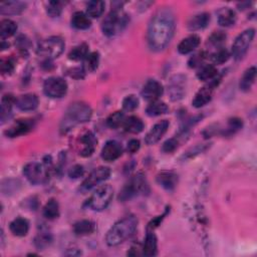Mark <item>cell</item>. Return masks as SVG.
Returning a JSON list of instances; mask_svg holds the SVG:
<instances>
[{
  "mask_svg": "<svg viewBox=\"0 0 257 257\" xmlns=\"http://www.w3.org/2000/svg\"><path fill=\"white\" fill-rule=\"evenodd\" d=\"M47 11L51 17H58L62 11V2L60 1L49 2Z\"/></svg>",
  "mask_w": 257,
  "mask_h": 257,
  "instance_id": "obj_46",
  "label": "cell"
},
{
  "mask_svg": "<svg viewBox=\"0 0 257 257\" xmlns=\"http://www.w3.org/2000/svg\"><path fill=\"white\" fill-rule=\"evenodd\" d=\"M34 127V122L32 120H18L12 127H10L5 135L9 138H16L29 133Z\"/></svg>",
  "mask_w": 257,
  "mask_h": 257,
  "instance_id": "obj_16",
  "label": "cell"
},
{
  "mask_svg": "<svg viewBox=\"0 0 257 257\" xmlns=\"http://www.w3.org/2000/svg\"><path fill=\"white\" fill-rule=\"evenodd\" d=\"M84 173V169L81 165H75L69 170V176L72 179H77Z\"/></svg>",
  "mask_w": 257,
  "mask_h": 257,
  "instance_id": "obj_50",
  "label": "cell"
},
{
  "mask_svg": "<svg viewBox=\"0 0 257 257\" xmlns=\"http://www.w3.org/2000/svg\"><path fill=\"white\" fill-rule=\"evenodd\" d=\"M26 7V4L21 1H8L0 4V13L2 15L20 14Z\"/></svg>",
  "mask_w": 257,
  "mask_h": 257,
  "instance_id": "obj_26",
  "label": "cell"
},
{
  "mask_svg": "<svg viewBox=\"0 0 257 257\" xmlns=\"http://www.w3.org/2000/svg\"><path fill=\"white\" fill-rule=\"evenodd\" d=\"M9 228H10L11 233L15 235V236L23 237V236H26V235L28 233L29 223L26 219L18 217L10 223Z\"/></svg>",
  "mask_w": 257,
  "mask_h": 257,
  "instance_id": "obj_27",
  "label": "cell"
},
{
  "mask_svg": "<svg viewBox=\"0 0 257 257\" xmlns=\"http://www.w3.org/2000/svg\"><path fill=\"white\" fill-rule=\"evenodd\" d=\"M157 183L166 190H173L178 184V175L172 171H163L157 176Z\"/></svg>",
  "mask_w": 257,
  "mask_h": 257,
  "instance_id": "obj_21",
  "label": "cell"
},
{
  "mask_svg": "<svg viewBox=\"0 0 257 257\" xmlns=\"http://www.w3.org/2000/svg\"><path fill=\"white\" fill-rule=\"evenodd\" d=\"M44 91L51 99H60L68 92V83L59 77H51L45 81Z\"/></svg>",
  "mask_w": 257,
  "mask_h": 257,
  "instance_id": "obj_10",
  "label": "cell"
},
{
  "mask_svg": "<svg viewBox=\"0 0 257 257\" xmlns=\"http://www.w3.org/2000/svg\"><path fill=\"white\" fill-rule=\"evenodd\" d=\"M214 88L215 87H213L212 84H208L206 85V87L201 88L195 95L194 100L192 101L193 106H195V108L199 109V108H202V106H204L205 104H207L212 99Z\"/></svg>",
  "mask_w": 257,
  "mask_h": 257,
  "instance_id": "obj_19",
  "label": "cell"
},
{
  "mask_svg": "<svg viewBox=\"0 0 257 257\" xmlns=\"http://www.w3.org/2000/svg\"><path fill=\"white\" fill-rule=\"evenodd\" d=\"M148 192L149 186L145 176L142 173H138L137 175L132 177L130 181L122 189L119 195V200H121L122 202H126L140 194H145V193Z\"/></svg>",
  "mask_w": 257,
  "mask_h": 257,
  "instance_id": "obj_5",
  "label": "cell"
},
{
  "mask_svg": "<svg viewBox=\"0 0 257 257\" xmlns=\"http://www.w3.org/2000/svg\"><path fill=\"white\" fill-rule=\"evenodd\" d=\"M38 98L34 94H26L20 96L16 99L15 104L17 108L21 111L28 112V111H33L38 106Z\"/></svg>",
  "mask_w": 257,
  "mask_h": 257,
  "instance_id": "obj_17",
  "label": "cell"
},
{
  "mask_svg": "<svg viewBox=\"0 0 257 257\" xmlns=\"http://www.w3.org/2000/svg\"><path fill=\"white\" fill-rule=\"evenodd\" d=\"M15 101L16 99L10 95H4L1 99V124H4L11 116V112H12V106L13 104H15Z\"/></svg>",
  "mask_w": 257,
  "mask_h": 257,
  "instance_id": "obj_28",
  "label": "cell"
},
{
  "mask_svg": "<svg viewBox=\"0 0 257 257\" xmlns=\"http://www.w3.org/2000/svg\"><path fill=\"white\" fill-rule=\"evenodd\" d=\"M100 63V54L97 51L89 53V55L83 59V71L85 73H93L95 72Z\"/></svg>",
  "mask_w": 257,
  "mask_h": 257,
  "instance_id": "obj_35",
  "label": "cell"
},
{
  "mask_svg": "<svg viewBox=\"0 0 257 257\" xmlns=\"http://www.w3.org/2000/svg\"><path fill=\"white\" fill-rule=\"evenodd\" d=\"M229 57H230L229 51L223 48H219V50H217L211 55L212 61L215 64H223L229 59Z\"/></svg>",
  "mask_w": 257,
  "mask_h": 257,
  "instance_id": "obj_41",
  "label": "cell"
},
{
  "mask_svg": "<svg viewBox=\"0 0 257 257\" xmlns=\"http://www.w3.org/2000/svg\"><path fill=\"white\" fill-rule=\"evenodd\" d=\"M243 123L242 120L238 119V118H233L230 119L228 122V126L226 128V130L224 131V134L226 135H232L234 133H236L237 131H239L240 128H242Z\"/></svg>",
  "mask_w": 257,
  "mask_h": 257,
  "instance_id": "obj_43",
  "label": "cell"
},
{
  "mask_svg": "<svg viewBox=\"0 0 257 257\" xmlns=\"http://www.w3.org/2000/svg\"><path fill=\"white\" fill-rule=\"evenodd\" d=\"M126 117L123 112H116L112 114L108 118V120H106V125H108L111 128H118L119 127L123 126Z\"/></svg>",
  "mask_w": 257,
  "mask_h": 257,
  "instance_id": "obj_40",
  "label": "cell"
},
{
  "mask_svg": "<svg viewBox=\"0 0 257 257\" xmlns=\"http://www.w3.org/2000/svg\"><path fill=\"white\" fill-rule=\"evenodd\" d=\"M51 242H52V235L51 231L47 227L42 226L34 238L35 247L39 250H45L47 247H49L51 244Z\"/></svg>",
  "mask_w": 257,
  "mask_h": 257,
  "instance_id": "obj_23",
  "label": "cell"
},
{
  "mask_svg": "<svg viewBox=\"0 0 257 257\" xmlns=\"http://www.w3.org/2000/svg\"><path fill=\"white\" fill-rule=\"evenodd\" d=\"M111 175V170L108 167H99L95 169L93 172L84 179L79 187V191L85 193L93 189L94 187L98 186L99 184L103 183L106 179H109Z\"/></svg>",
  "mask_w": 257,
  "mask_h": 257,
  "instance_id": "obj_11",
  "label": "cell"
},
{
  "mask_svg": "<svg viewBox=\"0 0 257 257\" xmlns=\"http://www.w3.org/2000/svg\"><path fill=\"white\" fill-rule=\"evenodd\" d=\"M16 44H17L18 48H19L21 51H25V52H26V51H27V49L30 47L29 40H28L26 36H24V35H21V36H19V37L17 38Z\"/></svg>",
  "mask_w": 257,
  "mask_h": 257,
  "instance_id": "obj_52",
  "label": "cell"
},
{
  "mask_svg": "<svg viewBox=\"0 0 257 257\" xmlns=\"http://www.w3.org/2000/svg\"><path fill=\"white\" fill-rule=\"evenodd\" d=\"M89 55V46L87 44H81L72 50L69 54L70 59L72 60H83L85 57Z\"/></svg>",
  "mask_w": 257,
  "mask_h": 257,
  "instance_id": "obj_39",
  "label": "cell"
},
{
  "mask_svg": "<svg viewBox=\"0 0 257 257\" xmlns=\"http://www.w3.org/2000/svg\"><path fill=\"white\" fill-rule=\"evenodd\" d=\"M92 115L93 111L88 103L82 102H76L72 103L64 113L60 122V132L66 134L76 126L89 122Z\"/></svg>",
  "mask_w": 257,
  "mask_h": 257,
  "instance_id": "obj_2",
  "label": "cell"
},
{
  "mask_svg": "<svg viewBox=\"0 0 257 257\" xmlns=\"http://www.w3.org/2000/svg\"><path fill=\"white\" fill-rule=\"evenodd\" d=\"M255 77H256V68L255 67H252L246 70L240 79V84H239L240 90L243 92H248L255 81Z\"/></svg>",
  "mask_w": 257,
  "mask_h": 257,
  "instance_id": "obj_32",
  "label": "cell"
},
{
  "mask_svg": "<svg viewBox=\"0 0 257 257\" xmlns=\"http://www.w3.org/2000/svg\"><path fill=\"white\" fill-rule=\"evenodd\" d=\"M80 143L82 145V148L79 152V155L82 157H90L93 155L95 152V149L97 146V139L95 135L91 132L85 133L81 138H80Z\"/></svg>",
  "mask_w": 257,
  "mask_h": 257,
  "instance_id": "obj_20",
  "label": "cell"
},
{
  "mask_svg": "<svg viewBox=\"0 0 257 257\" xmlns=\"http://www.w3.org/2000/svg\"><path fill=\"white\" fill-rule=\"evenodd\" d=\"M164 89L161 82L156 79H149L142 90V97L149 102L157 101L163 95Z\"/></svg>",
  "mask_w": 257,
  "mask_h": 257,
  "instance_id": "obj_13",
  "label": "cell"
},
{
  "mask_svg": "<svg viewBox=\"0 0 257 257\" xmlns=\"http://www.w3.org/2000/svg\"><path fill=\"white\" fill-rule=\"evenodd\" d=\"M95 230V223L90 220H80L74 225V232L78 236L92 234Z\"/></svg>",
  "mask_w": 257,
  "mask_h": 257,
  "instance_id": "obj_34",
  "label": "cell"
},
{
  "mask_svg": "<svg viewBox=\"0 0 257 257\" xmlns=\"http://www.w3.org/2000/svg\"><path fill=\"white\" fill-rule=\"evenodd\" d=\"M66 255H69V256H77V255H80L81 254V251L78 250V249H68V251L64 253Z\"/></svg>",
  "mask_w": 257,
  "mask_h": 257,
  "instance_id": "obj_55",
  "label": "cell"
},
{
  "mask_svg": "<svg viewBox=\"0 0 257 257\" xmlns=\"http://www.w3.org/2000/svg\"><path fill=\"white\" fill-rule=\"evenodd\" d=\"M138 227L135 216H127L115 223L106 233L105 242L109 246H117L133 236Z\"/></svg>",
  "mask_w": 257,
  "mask_h": 257,
  "instance_id": "obj_3",
  "label": "cell"
},
{
  "mask_svg": "<svg viewBox=\"0 0 257 257\" xmlns=\"http://www.w3.org/2000/svg\"><path fill=\"white\" fill-rule=\"evenodd\" d=\"M44 215L50 220L56 219L59 216V205L55 199H51L44 208Z\"/></svg>",
  "mask_w": 257,
  "mask_h": 257,
  "instance_id": "obj_37",
  "label": "cell"
},
{
  "mask_svg": "<svg viewBox=\"0 0 257 257\" xmlns=\"http://www.w3.org/2000/svg\"><path fill=\"white\" fill-rule=\"evenodd\" d=\"M169 128V122L167 120H163L158 122L156 125L152 127L151 130L148 132L145 138V143L148 146H152L158 143L162 137L166 134Z\"/></svg>",
  "mask_w": 257,
  "mask_h": 257,
  "instance_id": "obj_14",
  "label": "cell"
},
{
  "mask_svg": "<svg viewBox=\"0 0 257 257\" xmlns=\"http://www.w3.org/2000/svg\"><path fill=\"white\" fill-rule=\"evenodd\" d=\"M208 148L207 145H201V146H196L194 149H191L190 151H188L186 153V155H184V158L185 159H188V158H192V157H194L202 152H204L205 150Z\"/></svg>",
  "mask_w": 257,
  "mask_h": 257,
  "instance_id": "obj_51",
  "label": "cell"
},
{
  "mask_svg": "<svg viewBox=\"0 0 257 257\" xmlns=\"http://www.w3.org/2000/svg\"><path fill=\"white\" fill-rule=\"evenodd\" d=\"M217 77H218V72L213 64H206V66H202L197 73V77L203 81H207V80L211 81L214 78H216Z\"/></svg>",
  "mask_w": 257,
  "mask_h": 257,
  "instance_id": "obj_33",
  "label": "cell"
},
{
  "mask_svg": "<svg viewBox=\"0 0 257 257\" xmlns=\"http://www.w3.org/2000/svg\"><path fill=\"white\" fill-rule=\"evenodd\" d=\"M186 92V77L182 75L174 76L169 82V94L172 101L181 100Z\"/></svg>",
  "mask_w": 257,
  "mask_h": 257,
  "instance_id": "obj_12",
  "label": "cell"
},
{
  "mask_svg": "<svg viewBox=\"0 0 257 257\" xmlns=\"http://www.w3.org/2000/svg\"><path fill=\"white\" fill-rule=\"evenodd\" d=\"M168 112H169L168 105L165 103L160 102L158 100L151 102V103H150L146 109V113L150 117H158L161 115H165Z\"/></svg>",
  "mask_w": 257,
  "mask_h": 257,
  "instance_id": "obj_31",
  "label": "cell"
},
{
  "mask_svg": "<svg viewBox=\"0 0 257 257\" xmlns=\"http://www.w3.org/2000/svg\"><path fill=\"white\" fill-rule=\"evenodd\" d=\"M123 154V147L117 141L106 142L102 150V158L105 162H114Z\"/></svg>",
  "mask_w": 257,
  "mask_h": 257,
  "instance_id": "obj_15",
  "label": "cell"
},
{
  "mask_svg": "<svg viewBox=\"0 0 257 257\" xmlns=\"http://www.w3.org/2000/svg\"><path fill=\"white\" fill-rule=\"evenodd\" d=\"M210 23V15L207 12H202L192 16L188 21V28L191 31L204 29Z\"/></svg>",
  "mask_w": 257,
  "mask_h": 257,
  "instance_id": "obj_22",
  "label": "cell"
},
{
  "mask_svg": "<svg viewBox=\"0 0 257 257\" xmlns=\"http://www.w3.org/2000/svg\"><path fill=\"white\" fill-rule=\"evenodd\" d=\"M199 45H200V37L196 34H192L184 38L180 42L178 46V51L181 54H188L192 51H194Z\"/></svg>",
  "mask_w": 257,
  "mask_h": 257,
  "instance_id": "obj_24",
  "label": "cell"
},
{
  "mask_svg": "<svg viewBox=\"0 0 257 257\" xmlns=\"http://www.w3.org/2000/svg\"><path fill=\"white\" fill-rule=\"evenodd\" d=\"M20 187V183L17 181V180H5L3 181L2 183V186H1V190H2V193L5 195H10L11 193H14L15 191L17 192L18 188Z\"/></svg>",
  "mask_w": 257,
  "mask_h": 257,
  "instance_id": "obj_44",
  "label": "cell"
},
{
  "mask_svg": "<svg viewBox=\"0 0 257 257\" xmlns=\"http://www.w3.org/2000/svg\"><path fill=\"white\" fill-rule=\"evenodd\" d=\"M254 35H255V30L253 28H249L241 32L236 37L234 44L232 45V55L235 59L239 60L246 54L254 38Z\"/></svg>",
  "mask_w": 257,
  "mask_h": 257,
  "instance_id": "obj_8",
  "label": "cell"
},
{
  "mask_svg": "<svg viewBox=\"0 0 257 257\" xmlns=\"http://www.w3.org/2000/svg\"><path fill=\"white\" fill-rule=\"evenodd\" d=\"M123 127L125 131L131 134H139L144 130V123L138 117L132 116L125 120Z\"/></svg>",
  "mask_w": 257,
  "mask_h": 257,
  "instance_id": "obj_29",
  "label": "cell"
},
{
  "mask_svg": "<svg viewBox=\"0 0 257 257\" xmlns=\"http://www.w3.org/2000/svg\"><path fill=\"white\" fill-rule=\"evenodd\" d=\"M206 58V55L204 52H199L195 55H193L190 59H189V67L190 68H196L201 66V63L203 62V60Z\"/></svg>",
  "mask_w": 257,
  "mask_h": 257,
  "instance_id": "obj_49",
  "label": "cell"
},
{
  "mask_svg": "<svg viewBox=\"0 0 257 257\" xmlns=\"http://www.w3.org/2000/svg\"><path fill=\"white\" fill-rule=\"evenodd\" d=\"M24 174L26 179L33 185L44 184L49 179L48 170L39 163H29L24 168Z\"/></svg>",
  "mask_w": 257,
  "mask_h": 257,
  "instance_id": "obj_9",
  "label": "cell"
},
{
  "mask_svg": "<svg viewBox=\"0 0 257 257\" xmlns=\"http://www.w3.org/2000/svg\"><path fill=\"white\" fill-rule=\"evenodd\" d=\"M140 149V142L138 140H131L130 142L128 143V153L131 154H134L136 153L137 151H139Z\"/></svg>",
  "mask_w": 257,
  "mask_h": 257,
  "instance_id": "obj_53",
  "label": "cell"
},
{
  "mask_svg": "<svg viewBox=\"0 0 257 257\" xmlns=\"http://www.w3.org/2000/svg\"><path fill=\"white\" fill-rule=\"evenodd\" d=\"M217 21L220 26H232L236 23V13L229 7H223L217 13Z\"/></svg>",
  "mask_w": 257,
  "mask_h": 257,
  "instance_id": "obj_25",
  "label": "cell"
},
{
  "mask_svg": "<svg viewBox=\"0 0 257 257\" xmlns=\"http://www.w3.org/2000/svg\"><path fill=\"white\" fill-rule=\"evenodd\" d=\"M158 253V242L157 237L153 230H148L144 245L142 247V255L144 256H155Z\"/></svg>",
  "mask_w": 257,
  "mask_h": 257,
  "instance_id": "obj_18",
  "label": "cell"
},
{
  "mask_svg": "<svg viewBox=\"0 0 257 257\" xmlns=\"http://www.w3.org/2000/svg\"><path fill=\"white\" fill-rule=\"evenodd\" d=\"M226 39V34L223 31H214L208 38V42L213 47H220Z\"/></svg>",
  "mask_w": 257,
  "mask_h": 257,
  "instance_id": "obj_45",
  "label": "cell"
},
{
  "mask_svg": "<svg viewBox=\"0 0 257 257\" xmlns=\"http://www.w3.org/2000/svg\"><path fill=\"white\" fill-rule=\"evenodd\" d=\"M64 51V41L59 36H51L42 39L37 47V53L47 59L58 57Z\"/></svg>",
  "mask_w": 257,
  "mask_h": 257,
  "instance_id": "obj_7",
  "label": "cell"
},
{
  "mask_svg": "<svg viewBox=\"0 0 257 257\" xmlns=\"http://www.w3.org/2000/svg\"><path fill=\"white\" fill-rule=\"evenodd\" d=\"M176 27L175 15L169 7L160 8L150 20L148 26V44L154 51L167 48L174 35Z\"/></svg>",
  "mask_w": 257,
  "mask_h": 257,
  "instance_id": "obj_1",
  "label": "cell"
},
{
  "mask_svg": "<svg viewBox=\"0 0 257 257\" xmlns=\"http://www.w3.org/2000/svg\"><path fill=\"white\" fill-rule=\"evenodd\" d=\"M178 140L175 139V138H172V139H169L167 140L164 144H163V147H162V150L165 152V153H172L174 152L175 150L178 148Z\"/></svg>",
  "mask_w": 257,
  "mask_h": 257,
  "instance_id": "obj_47",
  "label": "cell"
},
{
  "mask_svg": "<svg viewBox=\"0 0 257 257\" xmlns=\"http://www.w3.org/2000/svg\"><path fill=\"white\" fill-rule=\"evenodd\" d=\"M84 74L85 72L83 71V69H74L72 71V74H70L71 77H75V78H82L84 77Z\"/></svg>",
  "mask_w": 257,
  "mask_h": 257,
  "instance_id": "obj_54",
  "label": "cell"
},
{
  "mask_svg": "<svg viewBox=\"0 0 257 257\" xmlns=\"http://www.w3.org/2000/svg\"><path fill=\"white\" fill-rule=\"evenodd\" d=\"M104 11V3L103 1H90L87 4V15L92 18L100 17Z\"/></svg>",
  "mask_w": 257,
  "mask_h": 257,
  "instance_id": "obj_38",
  "label": "cell"
},
{
  "mask_svg": "<svg viewBox=\"0 0 257 257\" xmlns=\"http://www.w3.org/2000/svg\"><path fill=\"white\" fill-rule=\"evenodd\" d=\"M128 23V16L120 8H114L103 21L102 29L104 35L112 37L123 31Z\"/></svg>",
  "mask_w": 257,
  "mask_h": 257,
  "instance_id": "obj_4",
  "label": "cell"
},
{
  "mask_svg": "<svg viewBox=\"0 0 257 257\" xmlns=\"http://www.w3.org/2000/svg\"><path fill=\"white\" fill-rule=\"evenodd\" d=\"M17 30V26L14 21L10 19H3L0 24V35L1 38L4 40L5 38L11 37L15 34Z\"/></svg>",
  "mask_w": 257,
  "mask_h": 257,
  "instance_id": "obj_36",
  "label": "cell"
},
{
  "mask_svg": "<svg viewBox=\"0 0 257 257\" xmlns=\"http://www.w3.org/2000/svg\"><path fill=\"white\" fill-rule=\"evenodd\" d=\"M14 71V61L12 58L1 60V73L3 75H10Z\"/></svg>",
  "mask_w": 257,
  "mask_h": 257,
  "instance_id": "obj_48",
  "label": "cell"
},
{
  "mask_svg": "<svg viewBox=\"0 0 257 257\" xmlns=\"http://www.w3.org/2000/svg\"><path fill=\"white\" fill-rule=\"evenodd\" d=\"M91 25H92V21L87 14H84L83 12L80 11L74 13L72 17V26L75 28L80 30L88 29L91 26Z\"/></svg>",
  "mask_w": 257,
  "mask_h": 257,
  "instance_id": "obj_30",
  "label": "cell"
},
{
  "mask_svg": "<svg viewBox=\"0 0 257 257\" xmlns=\"http://www.w3.org/2000/svg\"><path fill=\"white\" fill-rule=\"evenodd\" d=\"M114 196V190L110 185H103L98 188L85 202L89 208L95 211H102L111 203Z\"/></svg>",
  "mask_w": 257,
  "mask_h": 257,
  "instance_id": "obj_6",
  "label": "cell"
},
{
  "mask_svg": "<svg viewBox=\"0 0 257 257\" xmlns=\"http://www.w3.org/2000/svg\"><path fill=\"white\" fill-rule=\"evenodd\" d=\"M139 106V99L135 95L127 96L123 101V109L127 112H132Z\"/></svg>",
  "mask_w": 257,
  "mask_h": 257,
  "instance_id": "obj_42",
  "label": "cell"
}]
</instances>
